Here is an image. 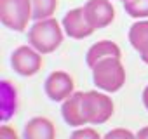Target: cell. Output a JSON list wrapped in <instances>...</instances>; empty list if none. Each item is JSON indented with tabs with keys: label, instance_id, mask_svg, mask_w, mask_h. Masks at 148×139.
Returning a JSON list of instances; mask_svg holds the SVG:
<instances>
[{
	"label": "cell",
	"instance_id": "cell-1",
	"mask_svg": "<svg viewBox=\"0 0 148 139\" xmlns=\"http://www.w3.org/2000/svg\"><path fill=\"white\" fill-rule=\"evenodd\" d=\"M94 85L105 92H117L125 84V70L120 61V56H110L99 59L92 68Z\"/></svg>",
	"mask_w": 148,
	"mask_h": 139
},
{
	"label": "cell",
	"instance_id": "cell-2",
	"mask_svg": "<svg viewBox=\"0 0 148 139\" xmlns=\"http://www.w3.org/2000/svg\"><path fill=\"white\" fill-rule=\"evenodd\" d=\"M28 42L40 54L54 52L63 42V30L59 26V21L54 18L35 21V25L28 31Z\"/></svg>",
	"mask_w": 148,
	"mask_h": 139
},
{
	"label": "cell",
	"instance_id": "cell-3",
	"mask_svg": "<svg viewBox=\"0 0 148 139\" xmlns=\"http://www.w3.org/2000/svg\"><path fill=\"white\" fill-rule=\"evenodd\" d=\"M82 110H84L86 123L99 125L112 118L115 106L112 97H108L106 94L87 91V92H82Z\"/></svg>",
	"mask_w": 148,
	"mask_h": 139
},
{
	"label": "cell",
	"instance_id": "cell-4",
	"mask_svg": "<svg viewBox=\"0 0 148 139\" xmlns=\"http://www.w3.org/2000/svg\"><path fill=\"white\" fill-rule=\"evenodd\" d=\"M0 19L12 31H25L32 19V0H0Z\"/></svg>",
	"mask_w": 148,
	"mask_h": 139
},
{
	"label": "cell",
	"instance_id": "cell-5",
	"mask_svg": "<svg viewBox=\"0 0 148 139\" xmlns=\"http://www.w3.org/2000/svg\"><path fill=\"white\" fill-rule=\"evenodd\" d=\"M11 66L21 77H33L42 68V56L32 45H21L11 54Z\"/></svg>",
	"mask_w": 148,
	"mask_h": 139
},
{
	"label": "cell",
	"instance_id": "cell-6",
	"mask_svg": "<svg viewBox=\"0 0 148 139\" xmlns=\"http://www.w3.org/2000/svg\"><path fill=\"white\" fill-rule=\"evenodd\" d=\"M82 9L87 23L94 30L106 28L115 19V9L110 0H87Z\"/></svg>",
	"mask_w": 148,
	"mask_h": 139
},
{
	"label": "cell",
	"instance_id": "cell-7",
	"mask_svg": "<svg viewBox=\"0 0 148 139\" xmlns=\"http://www.w3.org/2000/svg\"><path fill=\"white\" fill-rule=\"evenodd\" d=\"M63 28H64V31H66V35L70 38H75V40L87 38L89 35H92L96 31L87 23L82 7H75V9H71V11H68L64 14V18H63Z\"/></svg>",
	"mask_w": 148,
	"mask_h": 139
},
{
	"label": "cell",
	"instance_id": "cell-8",
	"mask_svg": "<svg viewBox=\"0 0 148 139\" xmlns=\"http://www.w3.org/2000/svg\"><path fill=\"white\" fill-rule=\"evenodd\" d=\"M75 89V82L66 72H52L45 80V94L51 101H64Z\"/></svg>",
	"mask_w": 148,
	"mask_h": 139
},
{
	"label": "cell",
	"instance_id": "cell-9",
	"mask_svg": "<svg viewBox=\"0 0 148 139\" xmlns=\"http://www.w3.org/2000/svg\"><path fill=\"white\" fill-rule=\"evenodd\" d=\"M61 115H63V120L71 127L87 125L84 118V110H82V92H73L70 97L63 101Z\"/></svg>",
	"mask_w": 148,
	"mask_h": 139
},
{
	"label": "cell",
	"instance_id": "cell-10",
	"mask_svg": "<svg viewBox=\"0 0 148 139\" xmlns=\"http://www.w3.org/2000/svg\"><path fill=\"white\" fill-rule=\"evenodd\" d=\"M0 91H2V97H0V118L2 122H9L16 110H18V92L12 82L2 80L0 84Z\"/></svg>",
	"mask_w": 148,
	"mask_h": 139
},
{
	"label": "cell",
	"instance_id": "cell-11",
	"mask_svg": "<svg viewBox=\"0 0 148 139\" xmlns=\"http://www.w3.org/2000/svg\"><path fill=\"white\" fill-rule=\"evenodd\" d=\"M56 129L54 123L45 117H33L28 120L25 127V137L26 139H54Z\"/></svg>",
	"mask_w": 148,
	"mask_h": 139
},
{
	"label": "cell",
	"instance_id": "cell-12",
	"mask_svg": "<svg viewBox=\"0 0 148 139\" xmlns=\"http://www.w3.org/2000/svg\"><path fill=\"white\" fill-rule=\"evenodd\" d=\"M110 56H122L119 45H117L115 42H112V40H99V42H96V44L87 50L86 61H87V64L92 68L99 59H105V57H110Z\"/></svg>",
	"mask_w": 148,
	"mask_h": 139
},
{
	"label": "cell",
	"instance_id": "cell-13",
	"mask_svg": "<svg viewBox=\"0 0 148 139\" xmlns=\"http://www.w3.org/2000/svg\"><path fill=\"white\" fill-rule=\"evenodd\" d=\"M129 42L139 54L148 52V21H138L129 28Z\"/></svg>",
	"mask_w": 148,
	"mask_h": 139
},
{
	"label": "cell",
	"instance_id": "cell-14",
	"mask_svg": "<svg viewBox=\"0 0 148 139\" xmlns=\"http://www.w3.org/2000/svg\"><path fill=\"white\" fill-rule=\"evenodd\" d=\"M58 7V0H32V19L40 21L52 18Z\"/></svg>",
	"mask_w": 148,
	"mask_h": 139
},
{
	"label": "cell",
	"instance_id": "cell-15",
	"mask_svg": "<svg viewBox=\"0 0 148 139\" xmlns=\"http://www.w3.org/2000/svg\"><path fill=\"white\" fill-rule=\"evenodd\" d=\"M124 9L134 19L148 18V0H127L124 2Z\"/></svg>",
	"mask_w": 148,
	"mask_h": 139
},
{
	"label": "cell",
	"instance_id": "cell-16",
	"mask_svg": "<svg viewBox=\"0 0 148 139\" xmlns=\"http://www.w3.org/2000/svg\"><path fill=\"white\" fill-rule=\"evenodd\" d=\"M71 137H73V139H84V137L99 139V137H101V134H99L98 130L91 129V127H82V129H79V130H75V132H73V134H71Z\"/></svg>",
	"mask_w": 148,
	"mask_h": 139
},
{
	"label": "cell",
	"instance_id": "cell-17",
	"mask_svg": "<svg viewBox=\"0 0 148 139\" xmlns=\"http://www.w3.org/2000/svg\"><path fill=\"white\" fill-rule=\"evenodd\" d=\"M106 137H127V139H132L134 134H132L131 130H127V129H115V130L108 132Z\"/></svg>",
	"mask_w": 148,
	"mask_h": 139
},
{
	"label": "cell",
	"instance_id": "cell-18",
	"mask_svg": "<svg viewBox=\"0 0 148 139\" xmlns=\"http://www.w3.org/2000/svg\"><path fill=\"white\" fill-rule=\"evenodd\" d=\"M0 139H18V134L14 129H9V125H2V129H0Z\"/></svg>",
	"mask_w": 148,
	"mask_h": 139
},
{
	"label": "cell",
	"instance_id": "cell-19",
	"mask_svg": "<svg viewBox=\"0 0 148 139\" xmlns=\"http://www.w3.org/2000/svg\"><path fill=\"white\" fill-rule=\"evenodd\" d=\"M136 136H138L139 139H148V127H143V129H141Z\"/></svg>",
	"mask_w": 148,
	"mask_h": 139
},
{
	"label": "cell",
	"instance_id": "cell-20",
	"mask_svg": "<svg viewBox=\"0 0 148 139\" xmlns=\"http://www.w3.org/2000/svg\"><path fill=\"white\" fill-rule=\"evenodd\" d=\"M143 104H145V108L148 110V85H146L145 91H143Z\"/></svg>",
	"mask_w": 148,
	"mask_h": 139
},
{
	"label": "cell",
	"instance_id": "cell-21",
	"mask_svg": "<svg viewBox=\"0 0 148 139\" xmlns=\"http://www.w3.org/2000/svg\"><path fill=\"white\" fill-rule=\"evenodd\" d=\"M139 57H141V61H143V63H146V64H148V52H145V54H139Z\"/></svg>",
	"mask_w": 148,
	"mask_h": 139
},
{
	"label": "cell",
	"instance_id": "cell-22",
	"mask_svg": "<svg viewBox=\"0 0 148 139\" xmlns=\"http://www.w3.org/2000/svg\"><path fill=\"white\" fill-rule=\"evenodd\" d=\"M120 2H127V0H120Z\"/></svg>",
	"mask_w": 148,
	"mask_h": 139
}]
</instances>
